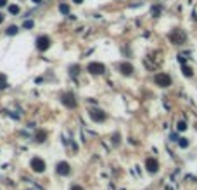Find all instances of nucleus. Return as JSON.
Here are the masks:
<instances>
[{
  "label": "nucleus",
  "mask_w": 197,
  "mask_h": 190,
  "mask_svg": "<svg viewBox=\"0 0 197 190\" xmlns=\"http://www.w3.org/2000/svg\"><path fill=\"white\" fill-rule=\"evenodd\" d=\"M50 45H52V40H50V37H47V35H40V37L35 40V47H37L40 52L48 50L50 49Z\"/></svg>",
  "instance_id": "nucleus-4"
},
{
  "label": "nucleus",
  "mask_w": 197,
  "mask_h": 190,
  "mask_svg": "<svg viewBox=\"0 0 197 190\" xmlns=\"http://www.w3.org/2000/svg\"><path fill=\"white\" fill-rule=\"evenodd\" d=\"M118 69H119V73H121L123 76H131L133 71H135V67L131 66L130 62H121V64H118Z\"/></svg>",
  "instance_id": "nucleus-10"
},
{
  "label": "nucleus",
  "mask_w": 197,
  "mask_h": 190,
  "mask_svg": "<svg viewBox=\"0 0 197 190\" xmlns=\"http://www.w3.org/2000/svg\"><path fill=\"white\" fill-rule=\"evenodd\" d=\"M88 116H90V119H92L93 123H104V121L107 119V114H106L102 109H90Z\"/></svg>",
  "instance_id": "nucleus-7"
},
{
  "label": "nucleus",
  "mask_w": 197,
  "mask_h": 190,
  "mask_svg": "<svg viewBox=\"0 0 197 190\" xmlns=\"http://www.w3.org/2000/svg\"><path fill=\"white\" fill-rule=\"evenodd\" d=\"M31 2H33V4H42L43 0H31Z\"/></svg>",
  "instance_id": "nucleus-28"
},
{
  "label": "nucleus",
  "mask_w": 197,
  "mask_h": 190,
  "mask_svg": "<svg viewBox=\"0 0 197 190\" xmlns=\"http://www.w3.org/2000/svg\"><path fill=\"white\" fill-rule=\"evenodd\" d=\"M59 12L62 16H67L71 12V7H69V4H66V2H62V4H59Z\"/></svg>",
  "instance_id": "nucleus-13"
},
{
  "label": "nucleus",
  "mask_w": 197,
  "mask_h": 190,
  "mask_svg": "<svg viewBox=\"0 0 197 190\" xmlns=\"http://www.w3.org/2000/svg\"><path fill=\"white\" fill-rule=\"evenodd\" d=\"M56 173L59 176H67L71 175V166L67 161H59V163L56 164Z\"/></svg>",
  "instance_id": "nucleus-8"
},
{
  "label": "nucleus",
  "mask_w": 197,
  "mask_h": 190,
  "mask_svg": "<svg viewBox=\"0 0 197 190\" xmlns=\"http://www.w3.org/2000/svg\"><path fill=\"white\" fill-rule=\"evenodd\" d=\"M111 142L114 144V147H118L119 145V133H114V137L111 138Z\"/></svg>",
  "instance_id": "nucleus-20"
},
{
  "label": "nucleus",
  "mask_w": 197,
  "mask_h": 190,
  "mask_svg": "<svg viewBox=\"0 0 197 190\" xmlns=\"http://www.w3.org/2000/svg\"><path fill=\"white\" fill-rule=\"evenodd\" d=\"M45 140H47V131H43V130H38V131H37V135H35V142L42 144V142H45Z\"/></svg>",
  "instance_id": "nucleus-11"
},
{
  "label": "nucleus",
  "mask_w": 197,
  "mask_h": 190,
  "mask_svg": "<svg viewBox=\"0 0 197 190\" xmlns=\"http://www.w3.org/2000/svg\"><path fill=\"white\" fill-rule=\"evenodd\" d=\"M61 104H62L66 109H76L78 100H76V97H75L73 92H64V93H61Z\"/></svg>",
  "instance_id": "nucleus-1"
},
{
  "label": "nucleus",
  "mask_w": 197,
  "mask_h": 190,
  "mask_svg": "<svg viewBox=\"0 0 197 190\" xmlns=\"http://www.w3.org/2000/svg\"><path fill=\"white\" fill-rule=\"evenodd\" d=\"M19 33V28L16 26V24H12V26H9L7 30H5V35H9V37H12V35H17Z\"/></svg>",
  "instance_id": "nucleus-14"
},
{
  "label": "nucleus",
  "mask_w": 197,
  "mask_h": 190,
  "mask_svg": "<svg viewBox=\"0 0 197 190\" xmlns=\"http://www.w3.org/2000/svg\"><path fill=\"white\" fill-rule=\"evenodd\" d=\"M4 5H7V0H0V7H4Z\"/></svg>",
  "instance_id": "nucleus-27"
},
{
  "label": "nucleus",
  "mask_w": 197,
  "mask_h": 190,
  "mask_svg": "<svg viewBox=\"0 0 197 190\" xmlns=\"http://www.w3.org/2000/svg\"><path fill=\"white\" fill-rule=\"evenodd\" d=\"M182 73H183V76H185V78H192V76H194L192 67L187 66V64H182Z\"/></svg>",
  "instance_id": "nucleus-12"
},
{
  "label": "nucleus",
  "mask_w": 197,
  "mask_h": 190,
  "mask_svg": "<svg viewBox=\"0 0 197 190\" xmlns=\"http://www.w3.org/2000/svg\"><path fill=\"white\" fill-rule=\"evenodd\" d=\"M9 12H11L12 16H17L19 12H21V9H19L17 4H12V5H9Z\"/></svg>",
  "instance_id": "nucleus-15"
},
{
  "label": "nucleus",
  "mask_w": 197,
  "mask_h": 190,
  "mask_svg": "<svg viewBox=\"0 0 197 190\" xmlns=\"http://www.w3.org/2000/svg\"><path fill=\"white\" fill-rule=\"evenodd\" d=\"M71 2H73V4H76V5H80V4H83L85 0H71Z\"/></svg>",
  "instance_id": "nucleus-25"
},
{
  "label": "nucleus",
  "mask_w": 197,
  "mask_h": 190,
  "mask_svg": "<svg viewBox=\"0 0 197 190\" xmlns=\"http://www.w3.org/2000/svg\"><path fill=\"white\" fill-rule=\"evenodd\" d=\"M161 11H163V7H161V5L154 7V9H152V16H159V14H161Z\"/></svg>",
  "instance_id": "nucleus-21"
},
{
  "label": "nucleus",
  "mask_w": 197,
  "mask_h": 190,
  "mask_svg": "<svg viewBox=\"0 0 197 190\" xmlns=\"http://www.w3.org/2000/svg\"><path fill=\"white\" fill-rule=\"evenodd\" d=\"M7 86H9V83H7V80H5V75L0 73V88H7Z\"/></svg>",
  "instance_id": "nucleus-19"
},
{
  "label": "nucleus",
  "mask_w": 197,
  "mask_h": 190,
  "mask_svg": "<svg viewBox=\"0 0 197 190\" xmlns=\"http://www.w3.org/2000/svg\"><path fill=\"white\" fill-rule=\"evenodd\" d=\"M178 62H180V64H185V62H187V59H185L183 56H178Z\"/></svg>",
  "instance_id": "nucleus-24"
},
{
  "label": "nucleus",
  "mask_w": 197,
  "mask_h": 190,
  "mask_svg": "<svg viewBox=\"0 0 197 190\" xmlns=\"http://www.w3.org/2000/svg\"><path fill=\"white\" fill-rule=\"evenodd\" d=\"M176 130H178V131H185L187 130V123L183 119H180L178 123H176Z\"/></svg>",
  "instance_id": "nucleus-18"
},
{
  "label": "nucleus",
  "mask_w": 197,
  "mask_h": 190,
  "mask_svg": "<svg viewBox=\"0 0 197 190\" xmlns=\"http://www.w3.org/2000/svg\"><path fill=\"white\" fill-rule=\"evenodd\" d=\"M168 38H170V41L173 45H182L183 41L187 40V33L183 30H178V28H175V30L171 31L170 35H168Z\"/></svg>",
  "instance_id": "nucleus-3"
},
{
  "label": "nucleus",
  "mask_w": 197,
  "mask_h": 190,
  "mask_svg": "<svg viewBox=\"0 0 197 190\" xmlns=\"http://www.w3.org/2000/svg\"><path fill=\"white\" fill-rule=\"evenodd\" d=\"M86 71H88L90 75L93 76H101L106 73V66L102 62H97V61H93V62H90L88 66H86Z\"/></svg>",
  "instance_id": "nucleus-6"
},
{
  "label": "nucleus",
  "mask_w": 197,
  "mask_h": 190,
  "mask_svg": "<svg viewBox=\"0 0 197 190\" xmlns=\"http://www.w3.org/2000/svg\"><path fill=\"white\" fill-rule=\"evenodd\" d=\"M145 169L149 173H157L159 171V161L156 157H147L145 159Z\"/></svg>",
  "instance_id": "nucleus-9"
},
{
  "label": "nucleus",
  "mask_w": 197,
  "mask_h": 190,
  "mask_svg": "<svg viewBox=\"0 0 197 190\" xmlns=\"http://www.w3.org/2000/svg\"><path fill=\"white\" fill-rule=\"evenodd\" d=\"M33 26H35V21H33V19H26V21L22 22V28H24V30H31Z\"/></svg>",
  "instance_id": "nucleus-17"
},
{
  "label": "nucleus",
  "mask_w": 197,
  "mask_h": 190,
  "mask_svg": "<svg viewBox=\"0 0 197 190\" xmlns=\"http://www.w3.org/2000/svg\"><path fill=\"white\" fill-rule=\"evenodd\" d=\"M171 83H173V80H171V76L168 73L154 75V85H157L159 88H168V86H171Z\"/></svg>",
  "instance_id": "nucleus-2"
},
{
  "label": "nucleus",
  "mask_w": 197,
  "mask_h": 190,
  "mask_svg": "<svg viewBox=\"0 0 197 190\" xmlns=\"http://www.w3.org/2000/svg\"><path fill=\"white\" fill-rule=\"evenodd\" d=\"M69 190H85L81 185H78V183H73V185L69 187Z\"/></svg>",
  "instance_id": "nucleus-22"
},
{
  "label": "nucleus",
  "mask_w": 197,
  "mask_h": 190,
  "mask_svg": "<svg viewBox=\"0 0 197 190\" xmlns=\"http://www.w3.org/2000/svg\"><path fill=\"white\" fill-rule=\"evenodd\" d=\"M4 21H5V16L2 14V12H0V24H2V22H4Z\"/></svg>",
  "instance_id": "nucleus-26"
},
{
  "label": "nucleus",
  "mask_w": 197,
  "mask_h": 190,
  "mask_svg": "<svg viewBox=\"0 0 197 190\" xmlns=\"http://www.w3.org/2000/svg\"><path fill=\"white\" fill-rule=\"evenodd\" d=\"M189 145H190L189 138H178V147H180V149H187Z\"/></svg>",
  "instance_id": "nucleus-16"
},
{
  "label": "nucleus",
  "mask_w": 197,
  "mask_h": 190,
  "mask_svg": "<svg viewBox=\"0 0 197 190\" xmlns=\"http://www.w3.org/2000/svg\"><path fill=\"white\" fill-rule=\"evenodd\" d=\"M30 168H31V171H35V173H43L45 169H47V164H45V161L42 159V157L35 156V157H31V161H30Z\"/></svg>",
  "instance_id": "nucleus-5"
},
{
  "label": "nucleus",
  "mask_w": 197,
  "mask_h": 190,
  "mask_svg": "<svg viewBox=\"0 0 197 190\" xmlns=\"http://www.w3.org/2000/svg\"><path fill=\"white\" fill-rule=\"evenodd\" d=\"M80 67L78 66H73V67H69V71H71V73H73V75H78V73H80Z\"/></svg>",
  "instance_id": "nucleus-23"
}]
</instances>
